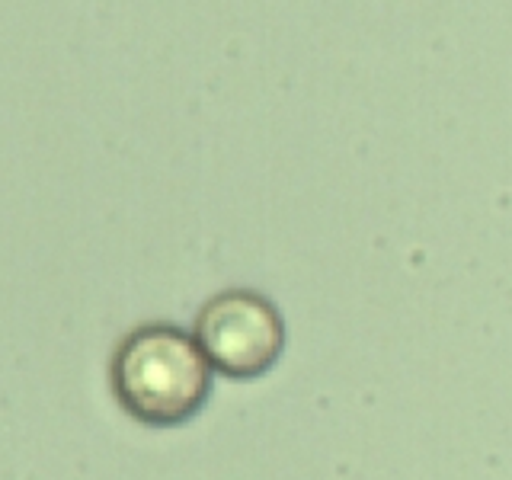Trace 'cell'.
Wrapping results in <instances>:
<instances>
[{"label":"cell","mask_w":512,"mask_h":480,"mask_svg":"<svg viewBox=\"0 0 512 480\" xmlns=\"http://www.w3.org/2000/svg\"><path fill=\"white\" fill-rule=\"evenodd\" d=\"M119 404L148 426L192 420L212 394V362L180 327L154 324L128 333L112 362Z\"/></svg>","instance_id":"cell-1"},{"label":"cell","mask_w":512,"mask_h":480,"mask_svg":"<svg viewBox=\"0 0 512 480\" xmlns=\"http://www.w3.org/2000/svg\"><path fill=\"white\" fill-rule=\"evenodd\" d=\"M196 340L215 372L247 381L279 362L285 324L269 298L256 292H224L202 308Z\"/></svg>","instance_id":"cell-2"}]
</instances>
